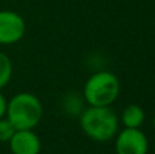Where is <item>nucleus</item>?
I'll use <instances>...</instances> for the list:
<instances>
[{
	"label": "nucleus",
	"mask_w": 155,
	"mask_h": 154,
	"mask_svg": "<svg viewBox=\"0 0 155 154\" xmlns=\"http://www.w3.org/2000/svg\"><path fill=\"white\" fill-rule=\"evenodd\" d=\"M80 127L93 141L106 142L117 134L118 117L110 106H90L80 113Z\"/></svg>",
	"instance_id": "1"
},
{
	"label": "nucleus",
	"mask_w": 155,
	"mask_h": 154,
	"mask_svg": "<svg viewBox=\"0 0 155 154\" xmlns=\"http://www.w3.org/2000/svg\"><path fill=\"white\" fill-rule=\"evenodd\" d=\"M42 104L31 93H18L7 102V119L15 130H33L42 117Z\"/></svg>",
	"instance_id": "2"
},
{
	"label": "nucleus",
	"mask_w": 155,
	"mask_h": 154,
	"mask_svg": "<svg viewBox=\"0 0 155 154\" xmlns=\"http://www.w3.org/2000/svg\"><path fill=\"white\" fill-rule=\"evenodd\" d=\"M120 94V82L110 71L95 72L86 81L83 97L90 106H110Z\"/></svg>",
	"instance_id": "3"
},
{
	"label": "nucleus",
	"mask_w": 155,
	"mask_h": 154,
	"mask_svg": "<svg viewBox=\"0 0 155 154\" xmlns=\"http://www.w3.org/2000/svg\"><path fill=\"white\" fill-rule=\"evenodd\" d=\"M26 32L25 19L15 11H0V44L11 45L22 40Z\"/></svg>",
	"instance_id": "4"
},
{
	"label": "nucleus",
	"mask_w": 155,
	"mask_h": 154,
	"mask_svg": "<svg viewBox=\"0 0 155 154\" xmlns=\"http://www.w3.org/2000/svg\"><path fill=\"white\" fill-rule=\"evenodd\" d=\"M148 141L139 128H125L116 138L117 154H147Z\"/></svg>",
	"instance_id": "5"
},
{
	"label": "nucleus",
	"mask_w": 155,
	"mask_h": 154,
	"mask_svg": "<svg viewBox=\"0 0 155 154\" xmlns=\"http://www.w3.org/2000/svg\"><path fill=\"white\" fill-rule=\"evenodd\" d=\"M12 154H40L41 141L31 130H16L10 139Z\"/></svg>",
	"instance_id": "6"
},
{
	"label": "nucleus",
	"mask_w": 155,
	"mask_h": 154,
	"mask_svg": "<svg viewBox=\"0 0 155 154\" xmlns=\"http://www.w3.org/2000/svg\"><path fill=\"white\" fill-rule=\"evenodd\" d=\"M146 115L142 106L136 104H131L127 108H124L121 115V122L124 123L125 128H139L144 123Z\"/></svg>",
	"instance_id": "7"
},
{
	"label": "nucleus",
	"mask_w": 155,
	"mask_h": 154,
	"mask_svg": "<svg viewBox=\"0 0 155 154\" xmlns=\"http://www.w3.org/2000/svg\"><path fill=\"white\" fill-rule=\"evenodd\" d=\"M11 75H12V64L10 57L0 52V89H3L10 82Z\"/></svg>",
	"instance_id": "8"
},
{
	"label": "nucleus",
	"mask_w": 155,
	"mask_h": 154,
	"mask_svg": "<svg viewBox=\"0 0 155 154\" xmlns=\"http://www.w3.org/2000/svg\"><path fill=\"white\" fill-rule=\"evenodd\" d=\"M15 131L16 130L8 119H0V142H10Z\"/></svg>",
	"instance_id": "9"
},
{
	"label": "nucleus",
	"mask_w": 155,
	"mask_h": 154,
	"mask_svg": "<svg viewBox=\"0 0 155 154\" xmlns=\"http://www.w3.org/2000/svg\"><path fill=\"white\" fill-rule=\"evenodd\" d=\"M64 109L68 112V113H79L80 112V101L79 98L76 97L75 94H71V97L68 100H65V105Z\"/></svg>",
	"instance_id": "10"
},
{
	"label": "nucleus",
	"mask_w": 155,
	"mask_h": 154,
	"mask_svg": "<svg viewBox=\"0 0 155 154\" xmlns=\"http://www.w3.org/2000/svg\"><path fill=\"white\" fill-rule=\"evenodd\" d=\"M5 112H7V100H5V97L0 93V119L5 116Z\"/></svg>",
	"instance_id": "11"
},
{
	"label": "nucleus",
	"mask_w": 155,
	"mask_h": 154,
	"mask_svg": "<svg viewBox=\"0 0 155 154\" xmlns=\"http://www.w3.org/2000/svg\"><path fill=\"white\" fill-rule=\"evenodd\" d=\"M153 126H154V130H155V115H154V119H153Z\"/></svg>",
	"instance_id": "12"
}]
</instances>
